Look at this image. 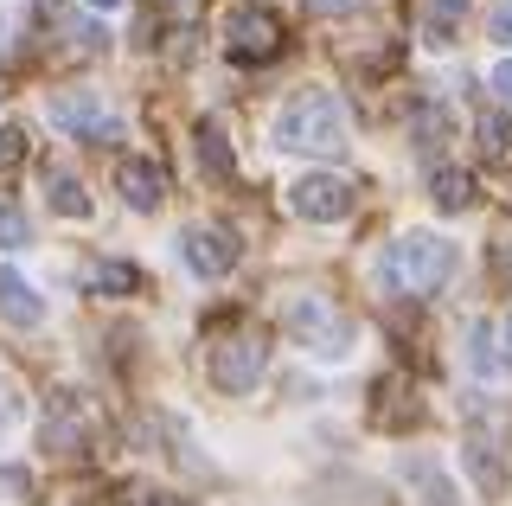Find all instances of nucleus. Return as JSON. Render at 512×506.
<instances>
[{
    "instance_id": "obj_2",
    "label": "nucleus",
    "mask_w": 512,
    "mask_h": 506,
    "mask_svg": "<svg viewBox=\"0 0 512 506\" xmlns=\"http://www.w3.org/2000/svg\"><path fill=\"white\" fill-rule=\"evenodd\" d=\"M384 276H391L397 295H442L448 276H455V244L436 231H410L384 250Z\"/></svg>"
},
{
    "instance_id": "obj_22",
    "label": "nucleus",
    "mask_w": 512,
    "mask_h": 506,
    "mask_svg": "<svg viewBox=\"0 0 512 506\" xmlns=\"http://www.w3.org/2000/svg\"><path fill=\"white\" fill-rule=\"evenodd\" d=\"M493 270H500V282L512 289V231L500 237V244H493Z\"/></svg>"
},
{
    "instance_id": "obj_13",
    "label": "nucleus",
    "mask_w": 512,
    "mask_h": 506,
    "mask_svg": "<svg viewBox=\"0 0 512 506\" xmlns=\"http://www.w3.org/2000/svg\"><path fill=\"white\" fill-rule=\"evenodd\" d=\"M0 314H7L13 327H39V321H45V302L32 295V282H26V276L0 270Z\"/></svg>"
},
{
    "instance_id": "obj_15",
    "label": "nucleus",
    "mask_w": 512,
    "mask_h": 506,
    "mask_svg": "<svg viewBox=\"0 0 512 506\" xmlns=\"http://www.w3.org/2000/svg\"><path fill=\"white\" fill-rule=\"evenodd\" d=\"M461 462H468V468H474V481H480V487H487V494H500V487H506V468H500V449H493V442H487V436H468V442H461Z\"/></svg>"
},
{
    "instance_id": "obj_9",
    "label": "nucleus",
    "mask_w": 512,
    "mask_h": 506,
    "mask_svg": "<svg viewBox=\"0 0 512 506\" xmlns=\"http://www.w3.org/2000/svg\"><path fill=\"white\" fill-rule=\"evenodd\" d=\"M237 257H244V250H237V237L224 231V225H192L186 231V263L199 276H231Z\"/></svg>"
},
{
    "instance_id": "obj_27",
    "label": "nucleus",
    "mask_w": 512,
    "mask_h": 506,
    "mask_svg": "<svg viewBox=\"0 0 512 506\" xmlns=\"http://www.w3.org/2000/svg\"><path fill=\"white\" fill-rule=\"evenodd\" d=\"M493 90H500V103H512V58H506L500 71H493Z\"/></svg>"
},
{
    "instance_id": "obj_3",
    "label": "nucleus",
    "mask_w": 512,
    "mask_h": 506,
    "mask_svg": "<svg viewBox=\"0 0 512 506\" xmlns=\"http://www.w3.org/2000/svg\"><path fill=\"white\" fill-rule=\"evenodd\" d=\"M96 436H103L96 410L77 404L71 391H58V398H52V417H45V430H39V442H45L52 455H64V462H84V455H96Z\"/></svg>"
},
{
    "instance_id": "obj_18",
    "label": "nucleus",
    "mask_w": 512,
    "mask_h": 506,
    "mask_svg": "<svg viewBox=\"0 0 512 506\" xmlns=\"http://www.w3.org/2000/svg\"><path fill=\"white\" fill-rule=\"evenodd\" d=\"M84 289L90 295H135L141 289V270H135V263H96V270L84 276Z\"/></svg>"
},
{
    "instance_id": "obj_14",
    "label": "nucleus",
    "mask_w": 512,
    "mask_h": 506,
    "mask_svg": "<svg viewBox=\"0 0 512 506\" xmlns=\"http://www.w3.org/2000/svg\"><path fill=\"white\" fill-rule=\"evenodd\" d=\"M199 173H212V180H231L237 173V161H231V141H224V129L218 122H199Z\"/></svg>"
},
{
    "instance_id": "obj_12",
    "label": "nucleus",
    "mask_w": 512,
    "mask_h": 506,
    "mask_svg": "<svg viewBox=\"0 0 512 506\" xmlns=\"http://www.w3.org/2000/svg\"><path fill=\"white\" fill-rule=\"evenodd\" d=\"M404 481L423 494V506H461L455 494V481H448V468L442 462H429V455H404Z\"/></svg>"
},
{
    "instance_id": "obj_29",
    "label": "nucleus",
    "mask_w": 512,
    "mask_h": 506,
    "mask_svg": "<svg viewBox=\"0 0 512 506\" xmlns=\"http://www.w3.org/2000/svg\"><path fill=\"white\" fill-rule=\"evenodd\" d=\"M506 334H512V327H506Z\"/></svg>"
},
{
    "instance_id": "obj_6",
    "label": "nucleus",
    "mask_w": 512,
    "mask_h": 506,
    "mask_svg": "<svg viewBox=\"0 0 512 506\" xmlns=\"http://www.w3.org/2000/svg\"><path fill=\"white\" fill-rule=\"evenodd\" d=\"M263 366H269V346H263L256 327H244V334H224L212 346V385L218 391H256Z\"/></svg>"
},
{
    "instance_id": "obj_26",
    "label": "nucleus",
    "mask_w": 512,
    "mask_h": 506,
    "mask_svg": "<svg viewBox=\"0 0 512 506\" xmlns=\"http://www.w3.org/2000/svg\"><path fill=\"white\" fill-rule=\"evenodd\" d=\"M493 39H500L506 52H512V7H506V13H493Z\"/></svg>"
},
{
    "instance_id": "obj_16",
    "label": "nucleus",
    "mask_w": 512,
    "mask_h": 506,
    "mask_svg": "<svg viewBox=\"0 0 512 506\" xmlns=\"http://www.w3.org/2000/svg\"><path fill=\"white\" fill-rule=\"evenodd\" d=\"M45 199H52L64 218H90V193L71 180V173H58V167H45Z\"/></svg>"
},
{
    "instance_id": "obj_5",
    "label": "nucleus",
    "mask_w": 512,
    "mask_h": 506,
    "mask_svg": "<svg viewBox=\"0 0 512 506\" xmlns=\"http://www.w3.org/2000/svg\"><path fill=\"white\" fill-rule=\"evenodd\" d=\"M224 45H231V58H244V65H269V58H282V20L269 7H231L224 13Z\"/></svg>"
},
{
    "instance_id": "obj_21",
    "label": "nucleus",
    "mask_w": 512,
    "mask_h": 506,
    "mask_svg": "<svg viewBox=\"0 0 512 506\" xmlns=\"http://www.w3.org/2000/svg\"><path fill=\"white\" fill-rule=\"evenodd\" d=\"M26 161V129H0V173H13Z\"/></svg>"
},
{
    "instance_id": "obj_19",
    "label": "nucleus",
    "mask_w": 512,
    "mask_h": 506,
    "mask_svg": "<svg viewBox=\"0 0 512 506\" xmlns=\"http://www.w3.org/2000/svg\"><path fill=\"white\" fill-rule=\"evenodd\" d=\"M474 135H480V154H487V161H506V154H512V122L500 116V109H487Z\"/></svg>"
},
{
    "instance_id": "obj_24",
    "label": "nucleus",
    "mask_w": 512,
    "mask_h": 506,
    "mask_svg": "<svg viewBox=\"0 0 512 506\" xmlns=\"http://www.w3.org/2000/svg\"><path fill=\"white\" fill-rule=\"evenodd\" d=\"M116 506H160V494H154V487H122Z\"/></svg>"
},
{
    "instance_id": "obj_20",
    "label": "nucleus",
    "mask_w": 512,
    "mask_h": 506,
    "mask_svg": "<svg viewBox=\"0 0 512 506\" xmlns=\"http://www.w3.org/2000/svg\"><path fill=\"white\" fill-rule=\"evenodd\" d=\"M13 244H26V212L20 205H0V250H13Z\"/></svg>"
},
{
    "instance_id": "obj_17",
    "label": "nucleus",
    "mask_w": 512,
    "mask_h": 506,
    "mask_svg": "<svg viewBox=\"0 0 512 506\" xmlns=\"http://www.w3.org/2000/svg\"><path fill=\"white\" fill-rule=\"evenodd\" d=\"M429 193H436L442 212H468L474 205V173H461V167H442L436 180H429Z\"/></svg>"
},
{
    "instance_id": "obj_7",
    "label": "nucleus",
    "mask_w": 512,
    "mask_h": 506,
    "mask_svg": "<svg viewBox=\"0 0 512 506\" xmlns=\"http://www.w3.org/2000/svg\"><path fill=\"white\" fill-rule=\"evenodd\" d=\"M45 109H52V129L77 135V141H116V116L103 109L96 90H58Z\"/></svg>"
},
{
    "instance_id": "obj_25",
    "label": "nucleus",
    "mask_w": 512,
    "mask_h": 506,
    "mask_svg": "<svg viewBox=\"0 0 512 506\" xmlns=\"http://www.w3.org/2000/svg\"><path fill=\"white\" fill-rule=\"evenodd\" d=\"M308 7H314V13H359L365 0H308Z\"/></svg>"
},
{
    "instance_id": "obj_11",
    "label": "nucleus",
    "mask_w": 512,
    "mask_h": 506,
    "mask_svg": "<svg viewBox=\"0 0 512 506\" xmlns=\"http://www.w3.org/2000/svg\"><path fill=\"white\" fill-rule=\"evenodd\" d=\"M116 186H122V199L135 205V212H154V205L167 199V167H160V161H141V154H128V161L116 167Z\"/></svg>"
},
{
    "instance_id": "obj_10",
    "label": "nucleus",
    "mask_w": 512,
    "mask_h": 506,
    "mask_svg": "<svg viewBox=\"0 0 512 506\" xmlns=\"http://www.w3.org/2000/svg\"><path fill=\"white\" fill-rule=\"evenodd\" d=\"M416 417H423V404H416L410 378L404 372H384L378 385H372V423H378V430H410Z\"/></svg>"
},
{
    "instance_id": "obj_4",
    "label": "nucleus",
    "mask_w": 512,
    "mask_h": 506,
    "mask_svg": "<svg viewBox=\"0 0 512 506\" xmlns=\"http://www.w3.org/2000/svg\"><path fill=\"white\" fill-rule=\"evenodd\" d=\"M282 327L301 346H314V353H346V321L327 308V295H314V289H295L282 302Z\"/></svg>"
},
{
    "instance_id": "obj_28",
    "label": "nucleus",
    "mask_w": 512,
    "mask_h": 506,
    "mask_svg": "<svg viewBox=\"0 0 512 506\" xmlns=\"http://www.w3.org/2000/svg\"><path fill=\"white\" fill-rule=\"evenodd\" d=\"M90 7H122V0H90Z\"/></svg>"
},
{
    "instance_id": "obj_1",
    "label": "nucleus",
    "mask_w": 512,
    "mask_h": 506,
    "mask_svg": "<svg viewBox=\"0 0 512 506\" xmlns=\"http://www.w3.org/2000/svg\"><path fill=\"white\" fill-rule=\"evenodd\" d=\"M276 141H282V148H295V154H320V161H340V154L352 148L340 97H327V90H301V97L276 116Z\"/></svg>"
},
{
    "instance_id": "obj_23",
    "label": "nucleus",
    "mask_w": 512,
    "mask_h": 506,
    "mask_svg": "<svg viewBox=\"0 0 512 506\" xmlns=\"http://www.w3.org/2000/svg\"><path fill=\"white\" fill-rule=\"evenodd\" d=\"M13 417H20V391H13V385H7V378H0V430H7V423H13Z\"/></svg>"
},
{
    "instance_id": "obj_8",
    "label": "nucleus",
    "mask_w": 512,
    "mask_h": 506,
    "mask_svg": "<svg viewBox=\"0 0 512 506\" xmlns=\"http://www.w3.org/2000/svg\"><path fill=\"white\" fill-rule=\"evenodd\" d=\"M288 205H295L308 225H340V218L352 212V186H346V180H333V173H308V180H295Z\"/></svg>"
}]
</instances>
